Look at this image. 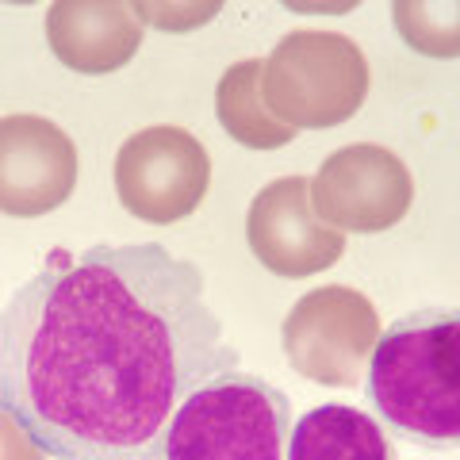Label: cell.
<instances>
[{
    "mask_svg": "<svg viewBox=\"0 0 460 460\" xmlns=\"http://www.w3.org/2000/svg\"><path fill=\"white\" fill-rule=\"evenodd\" d=\"M230 368L204 272L157 242L54 253L0 311V411L54 460H138Z\"/></svg>",
    "mask_w": 460,
    "mask_h": 460,
    "instance_id": "cell-1",
    "label": "cell"
},
{
    "mask_svg": "<svg viewBox=\"0 0 460 460\" xmlns=\"http://www.w3.org/2000/svg\"><path fill=\"white\" fill-rule=\"evenodd\" d=\"M368 399L387 429L422 449L460 445V307L402 314L368 361Z\"/></svg>",
    "mask_w": 460,
    "mask_h": 460,
    "instance_id": "cell-2",
    "label": "cell"
},
{
    "mask_svg": "<svg viewBox=\"0 0 460 460\" xmlns=\"http://www.w3.org/2000/svg\"><path fill=\"white\" fill-rule=\"evenodd\" d=\"M288 434V395L230 368L196 387L138 460H284Z\"/></svg>",
    "mask_w": 460,
    "mask_h": 460,
    "instance_id": "cell-3",
    "label": "cell"
},
{
    "mask_svg": "<svg viewBox=\"0 0 460 460\" xmlns=\"http://www.w3.org/2000/svg\"><path fill=\"white\" fill-rule=\"evenodd\" d=\"M261 93L269 111L292 131L341 127L368 96L365 50L338 31H292L265 58Z\"/></svg>",
    "mask_w": 460,
    "mask_h": 460,
    "instance_id": "cell-4",
    "label": "cell"
},
{
    "mask_svg": "<svg viewBox=\"0 0 460 460\" xmlns=\"http://www.w3.org/2000/svg\"><path fill=\"white\" fill-rule=\"evenodd\" d=\"M380 334L384 330L372 299L345 284L307 292L280 326L288 365L323 387H353L361 380Z\"/></svg>",
    "mask_w": 460,
    "mask_h": 460,
    "instance_id": "cell-5",
    "label": "cell"
},
{
    "mask_svg": "<svg viewBox=\"0 0 460 460\" xmlns=\"http://www.w3.org/2000/svg\"><path fill=\"white\" fill-rule=\"evenodd\" d=\"M211 184V157L184 127H146L115 154L119 204L142 223L169 226L204 204Z\"/></svg>",
    "mask_w": 460,
    "mask_h": 460,
    "instance_id": "cell-6",
    "label": "cell"
},
{
    "mask_svg": "<svg viewBox=\"0 0 460 460\" xmlns=\"http://www.w3.org/2000/svg\"><path fill=\"white\" fill-rule=\"evenodd\" d=\"M414 204V181L402 157L387 146L353 142L326 157L311 181L314 215L353 234H380L402 223Z\"/></svg>",
    "mask_w": 460,
    "mask_h": 460,
    "instance_id": "cell-7",
    "label": "cell"
},
{
    "mask_svg": "<svg viewBox=\"0 0 460 460\" xmlns=\"http://www.w3.org/2000/svg\"><path fill=\"white\" fill-rule=\"evenodd\" d=\"M246 242L272 277H314L345 253V234L326 226L311 208L307 177H280L253 196Z\"/></svg>",
    "mask_w": 460,
    "mask_h": 460,
    "instance_id": "cell-8",
    "label": "cell"
},
{
    "mask_svg": "<svg viewBox=\"0 0 460 460\" xmlns=\"http://www.w3.org/2000/svg\"><path fill=\"white\" fill-rule=\"evenodd\" d=\"M77 184V146L42 115L0 119V215L39 219L62 208Z\"/></svg>",
    "mask_w": 460,
    "mask_h": 460,
    "instance_id": "cell-9",
    "label": "cell"
},
{
    "mask_svg": "<svg viewBox=\"0 0 460 460\" xmlns=\"http://www.w3.org/2000/svg\"><path fill=\"white\" fill-rule=\"evenodd\" d=\"M146 27L123 0H58L47 12V42L54 58L77 74H115L142 47Z\"/></svg>",
    "mask_w": 460,
    "mask_h": 460,
    "instance_id": "cell-10",
    "label": "cell"
},
{
    "mask_svg": "<svg viewBox=\"0 0 460 460\" xmlns=\"http://www.w3.org/2000/svg\"><path fill=\"white\" fill-rule=\"evenodd\" d=\"M284 460H399L384 426L357 407H314L292 426Z\"/></svg>",
    "mask_w": 460,
    "mask_h": 460,
    "instance_id": "cell-11",
    "label": "cell"
},
{
    "mask_svg": "<svg viewBox=\"0 0 460 460\" xmlns=\"http://www.w3.org/2000/svg\"><path fill=\"white\" fill-rule=\"evenodd\" d=\"M261 62L246 58V62H234L219 77V89H215V115H219L223 131L242 142L250 150H280L296 138L292 127H284L277 115L269 111L265 93H261Z\"/></svg>",
    "mask_w": 460,
    "mask_h": 460,
    "instance_id": "cell-12",
    "label": "cell"
},
{
    "mask_svg": "<svg viewBox=\"0 0 460 460\" xmlns=\"http://www.w3.org/2000/svg\"><path fill=\"white\" fill-rule=\"evenodd\" d=\"M392 20L414 54L460 58V0H395Z\"/></svg>",
    "mask_w": 460,
    "mask_h": 460,
    "instance_id": "cell-13",
    "label": "cell"
},
{
    "mask_svg": "<svg viewBox=\"0 0 460 460\" xmlns=\"http://www.w3.org/2000/svg\"><path fill=\"white\" fill-rule=\"evenodd\" d=\"M135 16L142 20V27H157V31H196L199 23H208L219 16V4H146V0H138Z\"/></svg>",
    "mask_w": 460,
    "mask_h": 460,
    "instance_id": "cell-14",
    "label": "cell"
},
{
    "mask_svg": "<svg viewBox=\"0 0 460 460\" xmlns=\"http://www.w3.org/2000/svg\"><path fill=\"white\" fill-rule=\"evenodd\" d=\"M0 460H47L35 438L4 411H0Z\"/></svg>",
    "mask_w": 460,
    "mask_h": 460,
    "instance_id": "cell-15",
    "label": "cell"
}]
</instances>
